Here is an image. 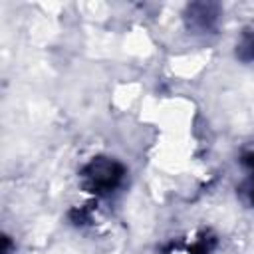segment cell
Returning a JSON list of instances; mask_svg holds the SVG:
<instances>
[{"label": "cell", "mask_w": 254, "mask_h": 254, "mask_svg": "<svg viewBox=\"0 0 254 254\" xmlns=\"http://www.w3.org/2000/svg\"><path fill=\"white\" fill-rule=\"evenodd\" d=\"M187 20H189V26L190 28L200 30V32H206V30L212 28V24L216 20V6H210V4H192L189 8Z\"/></svg>", "instance_id": "2"}, {"label": "cell", "mask_w": 254, "mask_h": 254, "mask_svg": "<svg viewBox=\"0 0 254 254\" xmlns=\"http://www.w3.org/2000/svg\"><path fill=\"white\" fill-rule=\"evenodd\" d=\"M244 165L250 167V173H252V185H250V196H252V202H254V155H246L242 159Z\"/></svg>", "instance_id": "4"}, {"label": "cell", "mask_w": 254, "mask_h": 254, "mask_svg": "<svg viewBox=\"0 0 254 254\" xmlns=\"http://www.w3.org/2000/svg\"><path fill=\"white\" fill-rule=\"evenodd\" d=\"M81 185L87 192L105 196L113 192L123 177H125V167L109 157H93L83 169H81Z\"/></svg>", "instance_id": "1"}, {"label": "cell", "mask_w": 254, "mask_h": 254, "mask_svg": "<svg viewBox=\"0 0 254 254\" xmlns=\"http://www.w3.org/2000/svg\"><path fill=\"white\" fill-rule=\"evenodd\" d=\"M238 56L242 60H246V62L254 60V34L252 36H246L244 42L238 46Z\"/></svg>", "instance_id": "3"}]
</instances>
